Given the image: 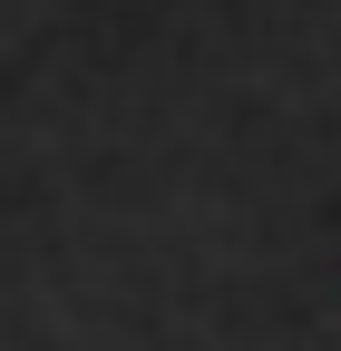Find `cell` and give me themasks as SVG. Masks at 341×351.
<instances>
[]
</instances>
